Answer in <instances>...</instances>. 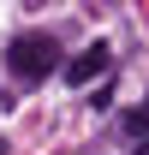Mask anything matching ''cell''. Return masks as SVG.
Listing matches in <instances>:
<instances>
[{"instance_id":"obj_3","label":"cell","mask_w":149,"mask_h":155,"mask_svg":"<svg viewBox=\"0 0 149 155\" xmlns=\"http://www.w3.org/2000/svg\"><path fill=\"white\" fill-rule=\"evenodd\" d=\"M125 125H131V131H137V137H149V101H143V107H137V114L125 119Z\"/></svg>"},{"instance_id":"obj_2","label":"cell","mask_w":149,"mask_h":155,"mask_svg":"<svg viewBox=\"0 0 149 155\" xmlns=\"http://www.w3.org/2000/svg\"><path fill=\"white\" fill-rule=\"evenodd\" d=\"M101 72H108V48L95 42V48H84V54H78L72 66H66V84H78V90H84V84H95Z\"/></svg>"},{"instance_id":"obj_4","label":"cell","mask_w":149,"mask_h":155,"mask_svg":"<svg viewBox=\"0 0 149 155\" xmlns=\"http://www.w3.org/2000/svg\"><path fill=\"white\" fill-rule=\"evenodd\" d=\"M137 155H149V137H143V149H137Z\"/></svg>"},{"instance_id":"obj_1","label":"cell","mask_w":149,"mask_h":155,"mask_svg":"<svg viewBox=\"0 0 149 155\" xmlns=\"http://www.w3.org/2000/svg\"><path fill=\"white\" fill-rule=\"evenodd\" d=\"M6 66H12V78H18V84H42V78L60 66V48H54L48 36H36V30H30V36H18L12 48H6Z\"/></svg>"}]
</instances>
